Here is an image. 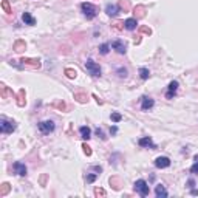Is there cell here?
Segmentation results:
<instances>
[{"instance_id": "6da1fadb", "label": "cell", "mask_w": 198, "mask_h": 198, "mask_svg": "<svg viewBox=\"0 0 198 198\" xmlns=\"http://www.w3.org/2000/svg\"><path fill=\"white\" fill-rule=\"evenodd\" d=\"M81 9L82 12H84V16L87 19H94L98 16V9H96V6L92 5V3H88V2H84L81 5Z\"/></svg>"}, {"instance_id": "7a4b0ae2", "label": "cell", "mask_w": 198, "mask_h": 198, "mask_svg": "<svg viewBox=\"0 0 198 198\" xmlns=\"http://www.w3.org/2000/svg\"><path fill=\"white\" fill-rule=\"evenodd\" d=\"M85 70L92 74L93 77H99V76H101V67H99L93 59H88V60L85 62Z\"/></svg>"}, {"instance_id": "3957f363", "label": "cell", "mask_w": 198, "mask_h": 198, "mask_svg": "<svg viewBox=\"0 0 198 198\" xmlns=\"http://www.w3.org/2000/svg\"><path fill=\"white\" fill-rule=\"evenodd\" d=\"M37 127H39L40 133H43V135H50L51 132H54L56 124H54V121L48 119V121H42V122H39V124H37Z\"/></svg>"}, {"instance_id": "277c9868", "label": "cell", "mask_w": 198, "mask_h": 198, "mask_svg": "<svg viewBox=\"0 0 198 198\" xmlns=\"http://www.w3.org/2000/svg\"><path fill=\"white\" fill-rule=\"evenodd\" d=\"M0 130H2V133H11L16 130V122L8 121L6 118H2L0 119Z\"/></svg>"}, {"instance_id": "5b68a950", "label": "cell", "mask_w": 198, "mask_h": 198, "mask_svg": "<svg viewBox=\"0 0 198 198\" xmlns=\"http://www.w3.org/2000/svg\"><path fill=\"white\" fill-rule=\"evenodd\" d=\"M135 191L138 192L141 197H147L148 195V184L144 180H138L135 183Z\"/></svg>"}, {"instance_id": "8992f818", "label": "cell", "mask_w": 198, "mask_h": 198, "mask_svg": "<svg viewBox=\"0 0 198 198\" xmlns=\"http://www.w3.org/2000/svg\"><path fill=\"white\" fill-rule=\"evenodd\" d=\"M139 101H141V110L142 111L152 110V108H153V105H155V101L152 98H148V96H142Z\"/></svg>"}, {"instance_id": "52a82bcc", "label": "cell", "mask_w": 198, "mask_h": 198, "mask_svg": "<svg viewBox=\"0 0 198 198\" xmlns=\"http://www.w3.org/2000/svg\"><path fill=\"white\" fill-rule=\"evenodd\" d=\"M155 166L158 169H166L170 166V159L167 158V156H158V158L155 159Z\"/></svg>"}, {"instance_id": "ba28073f", "label": "cell", "mask_w": 198, "mask_h": 198, "mask_svg": "<svg viewBox=\"0 0 198 198\" xmlns=\"http://www.w3.org/2000/svg\"><path fill=\"white\" fill-rule=\"evenodd\" d=\"M176 90H178V81H172L170 84H169V88H167L166 98H167V99H172V98L176 94Z\"/></svg>"}, {"instance_id": "9c48e42d", "label": "cell", "mask_w": 198, "mask_h": 198, "mask_svg": "<svg viewBox=\"0 0 198 198\" xmlns=\"http://www.w3.org/2000/svg\"><path fill=\"white\" fill-rule=\"evenodd\" d=\"M110 47L113 50H116V53H119V54H125V43L122 40H113Z\"/></svg>"}, {"instance_id": "30bf717a", "label": "cell", "mask_w": 198, "mask_h": 198, "mask_svg": "<svg viewBox=\"0 0 198 198\" xmlns=\"http://www.w3.org/2000/svg\"><path fill=\"white\" fill-rule=\"evenodd\" d=\"M14 170H16V173L17 175H20V176H25L26 175V166H25L23 163H20V161H17V163H14Z\"/></svg>"}, {"instance_id": "8fae6325", "label": "cell", "mask_w": 198, "mask_h": 198, "mask_svg": "<svg viewBox=\"0 0 198 198\" xmlns=\"http://www.w3.org/2000/svg\"><path fill=\"white\" fill-rule=\"evenodd\" d=\"M139 146L141 147H148V148H155L156 146L153 144V141H152L148 136H146V138H141L139 139Z\"/></svg>"}, {"instance_id": "7c38bea8", "label": "cell", "mask_w": 198, "mask_h": 198, "mask_svg": "<svg viewBox=\"0 0 198 198\" xmlns=\"http://www.w3.org/2000/svg\"><path fill=\"white\" fill-rule=\"evenodd\" d=\"M136 25H138V22H136V19H127L125 22H124V28L129 31H133L136 28Z\"/></svg>"}, {"instance_id": "4fadbf2b", "label": "cell", "mask_w": 198, "mask_h": 198, "mask_svg": "<svg viewBox=\"0 0 198 198\" xmlns=\"http://www.w3.org/2000/svg\"><path fill=\"white\" fill-rule=\"evenodd\" d=\"M155 193H156V197L158 198H166L169 193H167V191L164 189V186H161V184H158L156 186V189H155Z\"/></svg>"}, {"instance_id": "5bb4252c", "label": "cell", "mask_w": 198, "mask_h": 198, "mask_svg": "<svg viewBox=\"0 0 198 198\" xmlns=\"http://www.w3.org/2000/svg\"><path fill=\"white\" fill-rule=\"evenodd\" d=\"M79 133H81V136L84 139H90V138H92V130H90L88 127H85V125H82L81 129H79Z\"/></svg>"}, {"instance_id": "9a60e30c", "label": "cell", "mask_w": 198, "mask_h": 198, "mask_svg": "<svg viewBox=\"0 0 198 198\" xmlns=\"http://www.w3.org/2000/svg\"><path fill=\"white\" fill-rule=\"evenodd\" d=\"M22 20L25 22V25H34L36 23L34 17H31L30 12H23V14H22Z\"/></svg>"}, {"instance_id": "2e32d148", "label": "cell", "mask_w": 198, "mask_h": 198, "mask_svg": "<svg viewBox=\"0 0 198 198\" xmlns=\"http://www.w3.org/2000/svg\"><path fill=\"white\" fill-rule=\"evenodd\" d=\"M105 12L108 16H116L118 14V6L116 5H111V3H108V5L105 6Z\"/></svg>"}, {"instance_id": "e0dca14e", "label": "cell", "mask_w": 198, "mask_h": 198, "mask_svg": "<svg viewBox=\"0 0 198 198\" xmlns=\"http://www.w3.org/2000/svg\"><path fill=\"white\" fill-rule=\"evenodd\" d=\"M139 76H141V79H148V76H150V71H148V68H139Z\"/></svg>"}, {"instance_id": "ac0fdd59", "label": "cell", "mask_w": 198, "mask_h": 198, "mask_svg": "<svg viewBox=\"0 0 198 198\" xmlns=\"http://www.w3.org/2000/svg\"><path fill=\"white\" fill-rule=\"evenodd\" d=\"M65 74L70 77V79H74V77L77 76V73H76V70H71V68H67L65 70Z\"/></svg>"}, {"instance_id": "d6986e66", "label": "cell", "mask_w": 198, "mask_h": 198, "mask_svg": "<svg viewBox=\"0 0 198 198\" xmlns=\"http://www.w3.org/2000/svg\"><path fill=\"white\" fill-rule=\"evenodd\" d=\"M116 73H118V76H119V77H127V68H122V67H119Z\"/></svg>"}, {"instance_id": "ffe728a7", "label": "cell", "mask_w": 198, "mask_h": 198, "mask_svg": "<svg viewBox=\"0 0 198 198\" xmlns=\"http://www.w3.org/2000/svg\"><path fill=\"white\" fill-rule=\"evenodd\" d=\"M191 172L195 173V175H198V156H195V164L191 167Z\"/></svg>"}, {"instance_id": "44dd1931", "label": "cell", "mask_w": 198, "mask_h": 198, "mask_svg": "<svg viewBox=\"0 0 198 198\" xmlns=\"http://www.w3.org/2000/svg\"><path fill=\"white\" fill-rule=\"evenodd\" d=\"M108 47H110L108 43H104V45H101V48H99V51H101V54H107V53H108Z\"/></svg>"}, {"instance_id": "7402d4cb", "label": "cell", "mask_w": 198, "mask_h": 198, "mask_svg": "<svg viewBox=\"0 0 198 198\" xmlns=\"http://www.w3.org/2000/svg\"><path fill=\"white\" fill-rule=\"evenodd\" d=\"M121 119H122V116L119 113H111V121L113 122H119Z\"/></svg>"}, {"instance_id": "603a6c76", "label": "cell", "mask_w": 198, "mask_h": 198, "mask_svg": "<svg viewBox=\"0 0 198 198\" xmlns=\"http://www.w3.org/2000/svg\"><path fill=\"white\" fill-rule=\"evenodd\" d=\"M96 135H98V136H99V138H101V139H107V136L104 135V132H102V129H99V127L96 129Z\"/></svg>"}, {"instance_id": "cb8c5ba5", "label": "cell", "mask_w": 198, "mask_h": 198, "mask_svg": "<svg viewBox=\"0 0 198 198\" xmlns=\"http://www.w3.org/2000/svg\"><path fill=\"white\" fill-rule=\"evenodd\" d=\"M85 180H87V183H93V181L96 180V173H94V175H88Z\"/></svg>"}, {"instance_id": "d4e9b609", "label": "cell", "mask_w": 198, "mask_h": 198, "mask_svg": "<svg viewBox=\"0 0 198 198\" xmlns=\"http://www.w3.org/2000/svg\"><path fill=\"white\" fill-rule=\"evenodd\" d=\"M82 148H84V152L87 155H92V150H90V147L87 146V144H84V146H82Z\"/></svg>"}, {"instance_id": "484cf974", "label": "cell", "mask_w": 198, "mask_h": 198, "mask_svg": "<svg viewBox=\"0 0 198 198\" xmlns=\"http://www.w3.org/2000/svg\"><path fill=\"white\" fill-rule=\"evenodd\" d=\"M76 98H77V101H79V102H85V101H87L84 94H76Z\"/></svg>"}, {"instance_id": "4316f807", "label": "cell", "mask_w": 198, "mask_h": 198, "mask_svg": "<svg viewBox=\"0 0 198 198\" xmlns=\"http://www.w3.org/2000/svg\"><path fill=\"white\" fill-rule=\"evenodd\" d=\"M3 8H5L6 12H11V11H9V5H8V2H3Z\"/></svg>"}, {"instance_id": "83f0119b", "label": "cell", "mask_w": 198, "mask_h": 198, "mask_svg": "<svg viewBox=\"0 0 198 198\" xmlns=\"http://www.w3.org/2000/svg\"><path fill=\"white\" fill-rule=\"evenodd\" d=\"M116 132H118L116 127H111V129H110V133H116Z\"/></svg>"}]
</instances>
